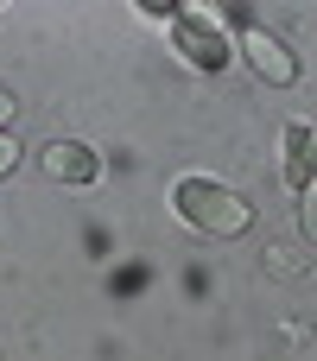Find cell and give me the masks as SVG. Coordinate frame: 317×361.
Wrapping results in <instances>:
<instances>
[{"instance_id":"cell-1","label":"cell","mask_w":317,"mask_h":361,"mask_svg":"<svg viewBox=\"0 0 317 361\" xmlns=\"http://www.w3.org/2000/svg\"><path fill=\"white\" fill-rule=\"evenodd\" d=\"M172 209H178L184 228H197L210 241H235V235L254 228V203L241 190H229L222 178H178L172 184Z\"/></svg>"},{"instance_id":"cell-2","label":"cell","mask_w":317,"mask_h":361,"mask_svg":"<svg viewBox=\"0 0 317 361\" xmlns=\"http://www.w3.org/2000/svg\"><path fill=\"white\" fill-rule=\"evenodd\" d=\"M172 44H178V57L197 63V70H222L229 51H235V38L222 32V13H216L210 0H178V13H172Z\"/></svg>"},{"instance_id":"cell-3","label":"cell","mask_w":317,"mask_h":361,"mask_svg":"<svg viewBox=\"0 0 317 361\" xmlns=\"http://www.w3.org/2000/svg\"><path fill=\"white\" fill-rule=\"evenodd\" d=\"M235 51H241V63H248L261 82H273V89H292V82H299V57H292V44H286L280 32L241 25V32H235Z\"/></svg>"},{"instance_id":"cell-4","label":"cell","mask_w":317,"mask_h":361,"mask_svg":"<svg viewBox=\"0 0 317 361\" xmlns=\"http://www.w3.org/2000/svg\"><path fill=\"white\" fill-rule=\"evenodd\" d=\"M38 165H44V178H51V184H70V190H89V184L102 178V159H95L83 140H44Z\"/></svg>"},{"instance_id":"cell-5","label":"cell","mask_w":317,"mask_h":361,"mask_svg":"<svg viewBox=\"0 0 317 361\" xmlns=\"http://www.w3.org/2000/svg\"><path fill=\"white\" fill-rule=\"evenodd\" d=\"M280 171H286V184L292 190H305L311 184V171H317V127H305V121H292L286 133H280Z\"/></svg>"},{"instance_id":"cell-6","label":"cell","mask_w":317,"mask_h":361,"mask_svg":"<svg viewBox=\"0 0 317 361\" xmlns=\"http://www.w3.org/2000/svg\"><path fill=\"white\" fill-rule=\"evenodd\" d=\"M299 235L317 247V171H311V184L299 190Z\"/></svg>"},{"instance_id":"cell-7","label":"cell","mask_w":317,"mask_h":361,"mask_svg":"<svg viewBox=\"0 0 317 361\" xmlns=\"http://www.w3.org/2000/svg\"><path fill=\"white\" fill-rule=\"evenodd\" d=\"M19 159H25V152H19V140L0 127V178H13V165H19Z\"/></svg>"},{"instance_id":"cell-8","label":"cell","mask_w":317,"mask_h":361,"mask_svg":"<svg viewBox=\"0 0 317 361\" xmlns=\"http://www.w3.org/2000/svg\"><path fill=\"white\" fill-rule=\"evenodd\" d=\"M133 6H140L146 19H172V13H178V0H133Z\"/></svg>"},{"instance_id":"cell-9","label":"cell","mask_w":317,"mask_h":361,"mask_svg":"<svg viewBox=\"0 0 317 361\" xmlns=\"http://www.w3.org/2000/svg\"><path fill=\"white\" fill-rule=\"evenodd\" d=\"M13 114H19V102H13V95H6V89H0V127H6V121H13Z\"/></svg>"},{"instance_id":"cell-10","label":"cell","mask_w":317,"mask_h":361,"mask_svg":"<svg viewBox=\"0 0 317 361\" xmlns=\"http://www.w3.org/2000/svg\"><path fill=\"white\" fill-rule=\"evenodd\" d=\"M0 6H6V0H0Z\"/></svg>"}]
</instances>
